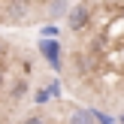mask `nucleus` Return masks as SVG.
<instances>
[{"mask_svg": "<svg viewBox=\"0 0 124 124\" xmlns=\"http://www.w3.org/2000/svg\"><path fill=\"white\" fill-rule=\"evenodd\" d=\"M36 48H39V54L48 61V67H52V70H61V67H64V54H61V42H58V39L42 36V39L36 42Z\"/></svg>", "mask_w": 124, "mask_h": 124, "instance_id": "f257e3e1", "label": "nucleus"}, {"mask_svg": "<svg viewBox=\"0 0 124 124\" xmlns=\"http://www.w3.org/2000/svg\"><path fill=\"white\" fill-rule=\"evenodd\" d=\"M88 24H91V6L88 3L70 6V12H67V27H70L73 33H79V30H85Z\"/></svg>", "mask_w": 124, "mask_h": 124, "instance_id": "f03ea898", "label": "nucleus"}, {"mask_svg": "<svg viewBox=\"0 0 124 124\" xmlns=\"http://www.w3.org/2000/svg\"><path fill=\"white\" fill-rule=\"evenodd\" d=\"M27 88H30V85H27V79H15V82H12L9 88H6V97H9V100L15 103V100H21V97L27 94Z\"/></svg>", "mask_w": 124, "mask_h": 124, "instance_id": "7ed1b4c3", "label": "nucleus"}, {"mask_svg": "<svg viewBox=\"0 0 124 124\" xmlns=\"http://www.w3.org/2000/svg\"><path fill=\"white\" fill-rule=\"evenodd\" d=\"M70 124H97L94 109H76V112L70 115Z\"/></svg>", "mask_w": 124, "mask_h": 124, "instance_id": "20e7f679", "label": "nucleus"}, {"mask_svg": "<svg viewBox=\"0 0 124 124\" xmlns=\"http://www.w3.org/2000/svg\"><path fill=\"white\" fill-rule=\"evenodd\" d=\"M67 0H54L52 6H48V18H61V15H67Z\"/></svg>", "mask_w": 124, "mask_h": 124, "instance_id": "39448f33", "label": "nucleus"}, {"mask_svg": "<svg viewBox=\"0 0 124 124\" xmlns=\"http://www.w3.org/2000/svg\"><path fill=\"white\" fill-rule=\"evenodd\" d=\"M94 118H97V124H115V121L109 118L106 112H100V109H94Z\"/></svg>", "mask_w": 124, "mask_h": 124, "instance_id": "423d86ee", "label": "nucleus"}, {"mask_svg": "<svg viewBox=\"0 0 124 124\" xmlns=\"http://www.w3.org/2000/svg\"><path fill=\"white\" fill-rule=\"evenodd\" d=\"M58 33H61V30H58V24H46V27H42V36H52V39H54Z\"/></svg>", "mask_w": 124, "mask_h": 124, "instance_id": "0eeeda50", "label": "nucleus"}, {"mask_svg": "<svg viewBox=\"0 0 124 124\" xmlns=\"http://www.w3.org/2000/svg\"><path fill=\"white\" fill-rule=\"evenodd\" d=\"M61 94V82H48V97H58Z\"/></svg>", "mask_w": 124, "mask_h": 124, "instance_id": "6e6552de", "label": "nucleus"}, {"mask_svg": "<svg viewBox=\"0 0 124 124\" xmlns=\"http://www.w3.org/2000/svg\"><path fill=\"white\" fill-rule=\"evenodd\" d=\"M33 100H36V103H46V100H48V91H36Z\"/></svg>", "mask_w": 124, "mask_h": 124, "instance_id": "1a4fd4ad", "label": "nucleus"}, {"mask_svg": "<svg viewBox=\"0 0 124 124\" xmlns=\"http://www.w3.org/2000/svg\"><path fill=\"white\" fill-rule=\"evenodd\" d=\"M21 124H46V121H42V118H39V115H30V118H24Z\"/></svg>", "mask_w": 124, "mask_h": 124, "instance_id": "9d476101", "label": "nucleus"}, {"mask_svg": "<svg viewBox=\"0 0 124 124\" xmlns=\"http://www.w3.org/2000/svg\"><path fill=\"white\" fill-rule=\"evenodd\" d=\"M3 79H6V73H3V67H0V91H3Z\"/></svg>", "mask_w": 124, "mask_h": 124, "instance_id": "9b49d317", "label": "nucleus"}, {"mask_svg": "<svg viewBox=\"0 0 124 124\" xmlns=\"http://www.w3.org/2000/svg\"><path fill=\"white\" fill-rule=\"evenodd\" d=\"M3 54H6V42L0 39V58H3Z\"/></svg>", "mask_w": 124, "mask_h": 124, "instance_id": "f8f14e48", "label": "nucleus"}, {"mask_svg": "<svg viewBox=\"0 0 124 124\" xmlns=\"http://www.w3.org/2000/svg\"><path fill=\"white\" fill-rule=\"evenodd\" d=\"M121 124H124V115H121Z\"/></svg>", "mask_w": 124, "mask_h": 124, "instance_id": "ddd939ff", "label": "nucleus"}]
</instances>
